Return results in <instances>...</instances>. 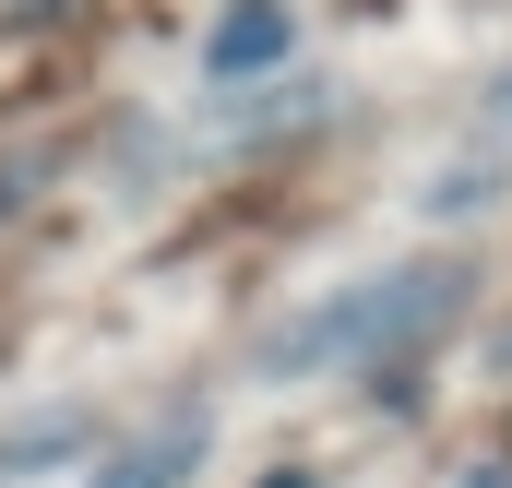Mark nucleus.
I'll return each mask as SVG.
<instances>
[{"mask_svg":"<svg viewBox=\"0 0 512 488\" xmlns=\"http://www.w3.org/2000/svg\"><path fill=\"white\" fill-rule=\"evenodd\" d=\"M191 465H203V417H167L155 441H131V453H108V477H96V488H179Z\"/></svg>","mask_w":512,"mask_h":488,"instance_id":"obj_3","label":"nucleus"},{"mask_svg":"<svg viewBox=\"0 0 512 488\" xmlns=\"http://www.w3.org/2000/svg\"><path fill=\"white\" fill-rule=\"evenodd\" d=\"M453 298H465V274H453V262H405V274H382V286H358V298L310 310V334H286L274 358H286V369H310V358H382V346H417Z\"/></svg>","mask_w":512,"mask_h":488,"instance_id":"obj_1","label":"nucleus"},{"mask_svg":"<svg viewBox=\"0 0 512 488\" xmlns=\"http://www.w3.org/2000/svg\"><path fill=\"white\" fill-rule=\"evenodd\" d=\"M96 441V417H60V429H12L0 441V465H60V453H84Z\"/></svg>","mask_w":512,"mask_h":488,"instance_id":"obj_4","label":"nucleus"},{"mask_svg":"<svg viewBox=\"0 0 512 488\" xmlns=\"http://www.w3.org/2000/svg\"><path fill=\"white\" fill-rule=\"evenodd\" d=\"M286 60H298V12L286 0H227L215 36H203V72L215 84H274Z\"/></svg>","mask_w":512,"mask_h":488,"instance_id":"obj_2","label":"nucleus"}]
</instances>
